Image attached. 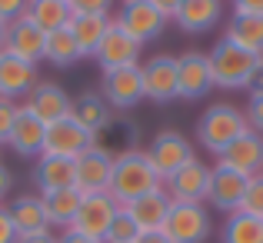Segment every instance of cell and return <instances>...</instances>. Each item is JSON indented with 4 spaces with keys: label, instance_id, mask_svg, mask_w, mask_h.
<instances>
[{
    "label": "cell",
    "instance_id": "1",
    "mask_svg": "<svg viewBox=\"0 0 263 243\" xmlns=\"http://www.w3.org/2000/svg\"><path fill=\"white\" fill-rule=\"evenodd\" d=\"M160 186H163V180H160V173L154 170L147 150L130 147V150H123V154L114 157V177H110V190L107 193L120 207L134 203L137 197L154 193V190H160Z\"/></svg>",
    "mask_w": 263,
    "mask_h": 243
},
{
    "label": "cell",
    "instance_id": "2",
    "mask_svg": "<svg viewBox=\"0 0 263 243\" xmlns=\"http://www.w3.org/2000/svg\"><path fill=\"white\" fill-rule=\"evenodd\" d=\"M247 114L233 103H213L206 107V114L197 123V140L203 143V150H210L213 157H220L240 134H247Z\"/></svg>",
    "mask_w": 263,
    "mask_h": 243
},
{
    "label": "cell",
    "instance_id": "3",
    "mask_svg": "<svg viewBox=\"0 0 263 243\" xmlns=\"http://www.w3.org/2000/svg\"><path fill=\"white\" fill-rule=\"evenodd\" d=\"M210 73H213V87H223V90H247V80H250V73L257 70V64L263 57L257 53L243 50V47L230 44V40H217V47H213L210 53Z\"/></svg>",
    "mask_w": 263,
    "mask_h": 243
},
{
    "label": "cell",
    "instance_id": "4",
    "mask_svg": "<svg viewBox=\"0 0 263 243\" xmlns=\"http://www.w3.org/2000/svg\"><path fill=\"white\" fill-rule=\"evenodd\" d=\"M160 230L167 233L170 243H203L210 237L213 223L203 203H177V200H170L167 220H163Z\"/></svg>",
    "mask_w": 263,
    "mask_h": 243
},
{
    "label": "cell",
    "instance_id": "5",
    "mask_svg": "<svg viewBox=\"0 0 263 243\" xmlns=\"http://www.w3.org/2000/svg\"><path fill=\"white\" fill-rule=\"evenodd\" d=\"M117 213H120V203H117L110 193H93V197H84L77 217H73V223L67 227V230L84 233V237L103 243V237H107V230H110V220H114Z\"/></svg>",
    "mask_w": 263,
    "mask_h": 243
},
{
    "label": "cell",
    "instance_id": "6",
    "mask_svg": "<svg viewBox=\"0 0 263 243\" xmlns=\"http://www.w3.org/2000/svg\"><path fill=\"white\" fill-rule=\"evenodd\" d=\"M147 157H150V163H154V170L160 173V180H167V177H174L183 163H190L197 154H193V143L186 140L183 134H177V130H163V134L154 137Z\"/></svg>",
    "mask_w": 263,
    "mask_h": 243
},
{
    "label": "cell",
    "instance_id": "7",
    "mask_svg": "<svg viewBox=\"0 0 263 243\" xmlns=\"http://www.w3.org/2000/svg\"><path fill=\"white\" fill-rule=\"evenodd\" d=\"M213 90L210 57L200 50H186L177 57V97L180 100H200Z\"/></svg>",
    "mask_w": 263,
    "mask_h": 243
},
{
    "label": "cell",
    "instance_id": "8",
    "mask_svg": "<svg viewBox=\"0 0 263 243\" xmlns=\"http://www.w3.org/2000/svg\"><path fill=\"white\" fill-rule=\"evenodd\" d=\"M140 50H143L140 40H134V37H130V33L114 20V24H110V30H107V37H103V44L97 47L93 60L103 67V73H110V70H120V67H137Z\"/></svg>",
    "mask_w": 263,
    "mask_h": 243
},
{
    "label": "cell",
    "instance_id": "9",
    "mask_svg": "<svg viewBox=\"0 0 263 243\" xmlns=\"http://www.w3.org/2000/svg\"><path fill=\"white\" fill-rule=\"evenodd\" d=\"M110 177H114V154L103 147H90L87 154L77 157V190L80 197H93V193L110 190Z\"/></svg>",
    "mask_w": 263,
    "mask_h": 243
},
{
    "label": "cell",
    "instance_id": "10",
    "mask_svg": "<svg viewBox=\"0 0 263 243\" xmlns=\"http://www.w3.org/2000/svg\"><path fill=\"white\" fill-rule=\"evenodd\" d=\"M247 180L243 173L230 170V166L217 163L210 166V186H206V200H210V207H217L220 213H237L240 203H243V193H247Z\"/></svg>",
    "mask_w": 263,
    "mask_h": 243
},
{
    "label": "cell",
    "instance_id": "11",
    "mask_svg": "<svg viewBox=\"0 0 263 243\" xmlns=\"http://www.w3.org/2000/svg\"><path fill=\"white\" fill-rule=\"evenodd\" d=\"M114 20H117V24H120L134 40H140V44L157 40V37L163 33V27H167V17H163L160 10H154L147 0H123L120 13H117Z\"/></svg>",
    "mask_w": 263,
    "mask_h": 243
},
{
    "label": "cell",
    "instance_id": "12",
    "mask_svg": "<svg viewBox=\"0 0 263 243\" xmlns=\"http://www.w3.org/2000/svg\"><path fill=\"white\" fill-rule=\"evenodd\" d=\"M163 183H167V197L177 200V203H203L206 186H210V166L193 157L190 163H183L174 177H167Z\"/></svg>",
    "mask_w": 263,
    "mask_h": 243
},
{
    "label": "cell",
    "instance_id": "13",
    "mask_svg": "<svg viewBox=\"0 0 263 243\" xmlns=\"http://www.w3.org/2000/svg\"><path fill=\"white\" fill-rule=\"evenodd\" d=\"M90 147H93V134H87L73 117H64V120L47 123L44 154H57V157H70V160H77V157L87 154Z\"/></svg>",
    "mask_w": 263,
    "mask_h": 243
},
{
    "label": "cell",
    "instance_id": "14",
    "mask_svg": "<svg viewBox=\"0 0 263 243\" xmlns=\"http://www.w3.org/2000/svg\"><path fill=\"white\" fill-rule=\"evenodd\" d=\"M103 100L117 110H130L137 107L143 97V73H140V64L137 67H120V70H110L103 73Z\"/></svg>",
    "mask_w": 263,
    "mask_h": 243
},
{
    "label": "cell",
    "instance_id": "15",
    "mask_svg": "<svg viewBox=\"0 0 263 243\" xmlns=\"http://www.w3.org/2000/svg\"><path fill=\"white\" fill-rule=\"evenodd\" d=\"M140 73H143V97L147 100H154V103L177 100V57L160 53V57L147 60L140 67Z\"/></svg>",
    "mask_w": 263,
    "mask_h": 243
},
{
    "label": "cell",
    "instance_id": "16",
    "mask_svg": "<svg viewBox=\"0 0 263 243\" xmlns=\"http://www.w3.org/2000/svg\"><path fill=\"white\" fill-rule=\"evenodd\" d=\"M44 50H47V33L37 24H30L27 17L7 24L4 53H10L17 60H27V64H37V60H44Z\"/></svg>",
    "mask_w": 263,
    "mask_h": 243
},
{
    "label": "cell",
    "instance_id": "17",
    "mask_svg": "<svg viewBox=\"0 0 263 243\" xmlns=\"http://www.w3.org/2000/svg\"><path fill=\"white\" fill-rule=\"evenodd\" d=\"M217 163L230 166V170L243 173V177H257V173H263V137L253 134V130L240 134L237 140L217 157Z\"/></svg>",
    "mask_w": 263,
    "mask_h": 243
},
{
    "label": "cell",
    "instance_id": "18",
    "mask_svg": "<svg viewBox=\"0 0 263 243\" xmlns=\"http://www.w3.org/2000/svg\"><path fill=\"white\" fill-rule=\"evenodd\" d=\"M7 143H10L13 154H20V157H40L44 154V143H47V123L24 103V107L17 110V123H13Z\"/></svg>",
    "mask_w": 263,
    "mask_h": 243
},
{
    "label": "cell",
    "instance_id": "19",
    "mask_svg": "<svg viewBox=\"0 0 263 243\" xmlns=\"http://www.w3.org/2000/svg\"><path fill=\"white\" fill-rule=\"evenodd\" d=\"M33 183L40 186V193L77 186V160L57 154H40L37 163H33Z\"/></svg>",
    "mask_w": 263,
    "mask_h": 243
},
{
    "label": "cell",
    "instance_id": "20",
    "mask_svg": "<svg viewBox=\"0 0 263 243\" xmlns=\"http://www.w3.org/2000/svg\"><path fill=\"white\" fill-rule=\"evenodd\" d=\"M110 24H114L110 13H73L70 17V27H67V30L73 33V44H77V50H80V60L97 53V47L103 44Z\"/></svg>",
    "mask_w": 263,
    "mask_h": 243
},
{
    "label": "cell",
    "instance_id": "21",
    "mask_svg": "<svg viewBox=\"0 0 263 243\" xmlns=\"http://www.w3.org/2000/svg\"><path fill=\"white\" fill-rule=\"evenodd\" d=\"M37 87V64L17 60L10 53H0V97L17 100Z\"/></svg>",
    "mask_w": 263,
    "mask_h": 243
},
{
    "label": "cell",
    "instance_id": "22",
    "mask_svg": "<svg viewBox=\"0 0 263 243\" xmlns=\"http://www.w3.org/2000/svg\"><path fill=\"white\" fill-rule=\"evenodd\" d=\"M220 13H223L220 0H183L174 20L183 33H206L220 24Z\"/></svg>",
    "mask_w": 263,
    "mask_h": 243
},
{
    "label": "cell",
    "instance_id": "23",
    "mask_svg": "<svg viewBox=\"0 0 263 243\" xmlns=\"http://www.w3.org/2000/svg\"><path fill=\"white\" fill-rule=\"evenodd\" d=\"M27 107H30L44 123H53V120H64V117H70L73 100L64 94V87H57V83H37V87L30 90V100H27Z\"/></svg>",
    "mask_w": 263,
    "mask_h": 243
},
{
    "label": "cell",
    "instance_id": "24",
    "mask_svg": "<svg viewBox=\"0 0 263 243\" xmlns=\"http://www.w3.org/2000/svg\"><path fill=\"white\" fill-rule=\"evenodd\" d=\"M123 210L130 213V220H134L140 230H160L163 220H167V210H170V197L167 190H154V193H143V197H137L134 203H127Z\"/></svg>",
    "mask_w": 263,
    "mask_h": 243
},
{
    "label": "cell",
    "instance_id": "25",
    "mask_svg": "<svg viewBox=\"0 0 263 243\" xmlns=\"http://www.w3.org/2000/svg\"><path fill=\"white\" fill-rule=\"evenodd\" d=\"M10 220L13 227H17V240L20 237H33V233H47L50 230V223H47V210H44V200L40 197H17L10 207Z\"/></svg>",
    "mask_w": 263,
    "mask_h": 243
},
{
    "label": "cell",
    "instance_id": "26",
    "mask_svg": "<svg viewBox=\"0 0 263 243\" xmlns=\"http://www.w3.org/2000/svg\"><path fill=\"white\" fill-rule=\"evenodd\" d=\"M40 200H44V210H47V223H50V227H64V230L73 223L80 203H84V197H80L77 186H67V190H47V193H40Z\"/></svg>",
    "mask_w": 263,
    "mask_h": 243
},
{
    "label": "cell",
    "instance_id": "27",
    "mask_svg": "<svg viewBox=\"0 0 263 243\" xmlns=\"http://www.w3.org/2000/svg\"><path fill=\"white\" fill-rule=\"evenodd\" d=\"M227 40L263 57V13H233L227 24Z\"/></svg>",
    "mask_w": 263,
    "mask_h": 243
},
{
    "label": "cell",
    "instance_id": "28",
    "mask_svg": "<svg viewBox=\"0 0 263 243\" xmlns=\"http://www.w3.org/2000/svg\"><path fill=\"white\" fill-rule=\"evenodd\" d=\"M70 117L87 130V134H100L103 127H110V103L100 94H80L70 107Z\"/></svg>",
    "mask_w": 263,
    "mask_h": 243
},
{
    "label": "cell",
    "instance_id": "29",
    "mask_svg": "<svg viewBox=\"0 0 263 243\" xmlns=\"http://www.w3.org/2000/svg\"><path fill=\"white\" fill-rule=\"evenodd\" d=\"M30 24H37L44 33H57L64 27H70V7L64 0H30L27 4V13H24Z\"/></svg>",
    "mask_w": 263,
    "mask_h": 243
},
{
    "label": "cell",
    "instance_id": "30",
    "mask_svg": "<svg viewBox=\"0 0 263 243\" xmlns=\"http://www.w3.org/2000/svg\"><path fill=\"white\" fill-rule=\"evenodd\" d=\"M223 243H263V220L237 210L223 223Z\"/></svg>",
    "mask_w": 263,
    "mask_h": 243
},
{
    "label": "cell",
    "instance_id": "31",
    "mask_svg": "<svg viewBox=\"0 0 263 243\" xmlns=\"http://www.w3.org/2000/svg\"><path fill=\"white\" fill-rule=\"evenodd\" d=\"M44 60H50L53 67H73L80 60V50L73 44V33L67 30H57V33H47V50H44Z\"/></svg>",
    "mask_w": 263,
    "mask_h": 243
},
{
    "label": "cell",
    "instance_id": "32",
    "mask_svg": "<svg viewBox=\"0 0 263 243\" xmlns=\"http://www.w3.org/2000/svg\"><path fill=\"white\" fill-rule=\"evenodd\" d=\"M140 233L143 230L130 220V213L120 207V213L110 220V230H107V237H103V243H137V240H140Z\"/></svg>",
    "mask_w": 263,
    "mask_h": 243
},
{
    "label": "cell",
    "instance_id": "33",
    "mask_svg": "<svg viewBox=\"0 0 263 243\" xmlns=\"http://www.w3.org/2000/svg\"><path fill=\"white\" fill-rule=\"evenodd\" d=\"M240 210L250 213V217H260L263 220V173L247 180V193H243V203H240Z\"/></svg>",
    "mask_w": 263,
    "mask_h": 243
},
{
    "label": "cell",
    "instance_id": "34",
    "mask_svg": "<svg viewBox=\"0 0 263 243\" xmlns=\"http://www.w3.org/2000/svg\"><path fill=\"white\" fill-rule=\"evenodd\" d=\"M17 103L13 100H7V97H0V143H7L10 140V130H13V123H17Z\"/></svg>",
    "mask_w": 263,
    "mask_h": 243
},
{
    "label": "cell",
    "instance_id": "35",
    "mask_svg": "<svg viewBox=\"0 0 263 243\" xmlns=\"http://www.w3.org/2000/svg\"><path fill=\"white\" fill-rule=\"evenodd\" d=\"M247 127L253 130V134L263 137V94L260 97H250V103H247Z\"/></svg>",
    "mask_w": 263,
    "mask_h": 243
},
{
    "label": "cell",
    "instance_id": "36",
    "mask_svg": "<svg viewBox=\"0 0 263 243\" xmlns=\"http://www.w3.org/2000/svg\"><path fill=\"white\" fill-rule=\"evenodd\" d=\"M70 13H110L114 0H67Z\"/></svg>",
    "mask_w": 263,
    "mask_h": 243
},
{
    "label": "cell",
    "instance_id": "37",
    "mask_svg": "<svg viewBox=\"0 0 263 243\" xmlns=\"http://www.w3.org/2000/svg\"><path fill=\"white\" fill-rule=\"evenodd\" d=\"M27 4H30V0H0V20H4V24L20 20L27 13Z\"/></svg>",
    "mask_w": 263,
    "mask_h": 243
},
{
    "label": "cell",
    "instance_id": "38",
    "mask_svg": "<svg viewBox=\"0 0 263 243\" xmlns=\"http://www.w3.org/2000/svg\"><path fill=\"white\" fill-rule=\"evenodd\" d=\"M0 243H17V227H13L7 207H0Z\"/></svg>",
    "mask_w": 263,
    "mask_h": 243
},
{
    "label": "cell",
    "instance_id": "39",
    "mask_svg": "<svg viewBox=\"0 0 263 243\" xmlns=\"http://www.w3.org/2000/svg\"><path fill=\"white\" fill-rule=\"evenodd\" d=\"M147 4L154 7V10H160V13H163V17H167V20H174L183 0H147Z\"/></svg>",
    "mask_w": 263,
    "mask_h": 243
},
{
    "label": "cell",
    "instance_id": "40",
    "mask_svg": "<svg viewBox=\"0 0 263 243\" xmlns=\"http://www.w3.org/2000/svg\"><path fill=\"white\" fill-rule=\"evenodd\" d=\"M247 90H250V97H260V94H263V60L257 64V70L250 73V80H247Z\"/></svg>",
    "mask_w": 263,
    "mask_h": 243
},
{
    "label": "cell",
    "instance_id": "41",
    "mask_svg": "<svg viewBox=\"0 0 263 243\" xmlns=\"http://www.w3.org/2000/svg\"><path fill=\"white\" fill-rule=\"evenodd\" d=\"M233 13H263V0H233Z\"/></svg>",
    "mask_w": 263,
    "mask_h": 243
},
{
    "label": "cell",
    "instance_id": "42",
    "mask_svg": "<svg viewBox=\"0 0 263 243\" xmlns=\"http://www.w3.org/2000/svg\"><path fill=\"white\" fill-rule=\"evenodd\" d=\"M57 243H100V240H90V237H84V233H73V230H64L57 237Z\"/></svg>",
    "mask_w": 263,
    "mask_h": 243
},
{
    "label": "cell",
    "instance_id": "43",
    "mask_svg": "<svg viewBox=\"0 0 263 243\" xmlns=\"http://www.w3.org/2000/svg\"><path fill=\"white\" fill-rule=\"evenodd\" d=\"M137 243H170V240H167V233H163V230H143Z\"/></svg>",
    "mask_w": 263,
    "mask_h": 243
},
{
    "label": "cell",
    "instance_id": "44",
    "mask_svg": "<svg viewBox=\"0 0 263 243\" xmlns=\"http://www.w3.org/2000/svg\"><path fill=\"white\" fill-rule=\"evenodd\" d=\"M17 243H57V237L47 230V233H33V237H20Z\"/></svg>",
    "mask_w": 263,
    "mask_h": 243
},
{
    "label": "cell",
    "instance_id": "45",
    "mask_svg": "<svg viewBox=\"0 0 263 243\" xmlns=\"http://www.w3.org/2000/svg\"><path fill=\"white\" fill-rule=\"evenodd\" d=\"M10 183H13V177H10V170H7L4 163H0V197H4L7 190H10Z\"/></svg>",
    "mask_w": 263,
    "mask_h": 243
},
{
    "label": "cell",
    "instance_id": "46",
    "mask_svg": "<svg viewBox=\"0 0 263 243\" xmlns=\"http://www.w3.org/2000/svg\"><path fill=\"white\" fill-rule=\"evenodd\" d=\"M4 44H7V24L0 20V53H4Z\"/></svg>",
    "mask_w": 263,
    "mask_h": 243
},
{
    "label": "cell",
    "instance_id": "47",
    "mask_svg": "<svg viewBox=\"0 0 263 243\" xmlns=\"http://www.w3.org/2000/svg\"><path fill=\"white\" fill-rule=\"evenodd\" d=\"M64 4H67V0H64Z\"/></svg>",
    "mask_w": 263,
    "mask_h": 243
}]
</instances>
